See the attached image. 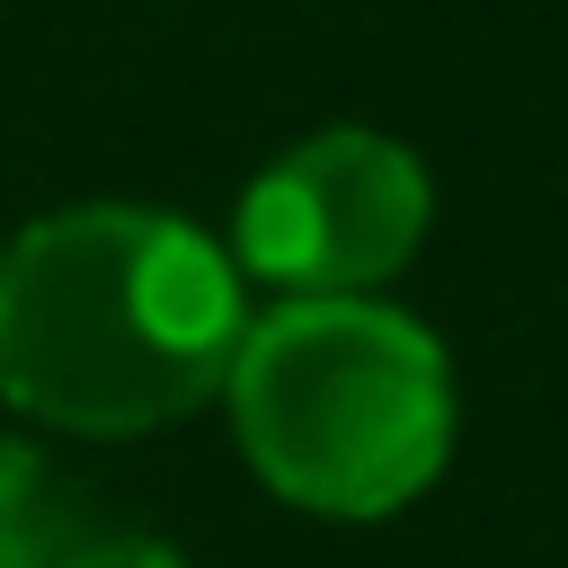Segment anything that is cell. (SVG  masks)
Wrapping results in <instances>:
<instances>
[{
  "label": "cell",
  "instance_id": "277c9868",
  "mask_svg": "<svg viewBox=\"0 0 568 568\" xmlns=\"http://www.w3.org/2000/svg\"><path fill=\"white\" fill-rule=\"evenodd\" d=\"M0 568H178V550L89 524L27 444H0Z\"/></svg>",
  "mask_w": 568,
  "mask_h": 568
},
{
  "label": "cell",
  "instance_id": "6da1fadb",
  "mask_svg": "<svg viewBox=\"0 0 568 568\" xmlns=\"http://www.w3.org/2000/svg\"><path fill=\"white\" fill-rule=\"evenodd\" d=\"M231 257L142 204L44 213L0 248V399L71 435H151L231 382Z\"/></svg>",
  "mask_w": 568,
  "mask_h": 568
},
{
  "label": "cell",
  "instance_id": "7a4b0ae2",
  "mask_svg": "<svg viewBox=\"0 0 568 568\" xmlns=\"http://www.w3.org/2000/svg\"><path fill=\"white\" fill-rule=\"evenodd\" d=\"M231 408L257 479L311 515H390L453 444L444 346L364 293L257 320L231 355Z\"/></svg>",
  "mask_w": 568,
  "mask_h": 568
},
{
  "label": "cell",
  "instance_id": "3957f363",
  "mask_svg": "<svg viewBox=\"0 0 568 568\" xmlns=\"http://www.w3.org/2000/svg\"><path fill=\"white\" fill-rule=\"evenodd\" d=\"M426 169L382 133H311L240 195V266L293 302L364 293L426 240Z\"/></svg>",
  "mask_w": 568,
  "mask_h": 568
}]
</instances>
